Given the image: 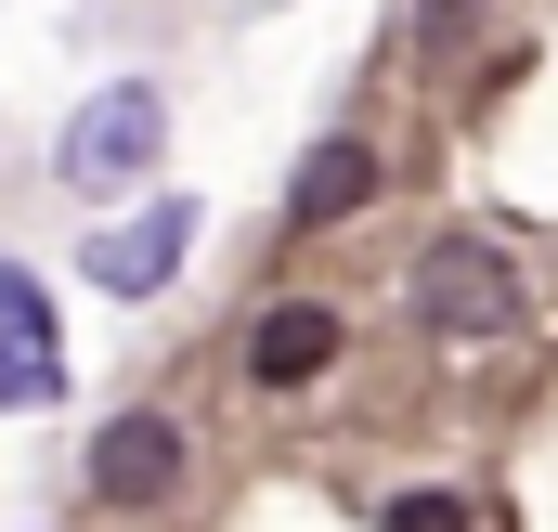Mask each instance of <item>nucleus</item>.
I'll return each instance as SVG.
<instances>
[{"mask_svg": "<svg viewBox=\"0 0 558 532\" xmlns=\"http://www.w3.org/2000/svg\"><path fill=\"white\" fill-rule=\"evenodd\" d=\"M403 299H416L428 338H454V351H494V338H520V261L494 247V234H441V247H416V273H403Z\"/></svg>", "mask_w": 558, "mask_h": 532, "instance_id": "f257e3e1", "label": "nucleus"}, {"mask_svg": "<svg viewBox=\"0 0 558 532\" xmlns=\"http://www.w3.org/2000/svg\"><path fill=\"white\" fill-rule=\"evenodd\" d=\"M169 156V105L143 92V78H118V92H92L78 118H65V143H52V169L78 182V195H118V182H143Z\"/></svg>", "mask_w": 558, "mask_h": 532, "instance_id": "f03ea898", "label": "nucleus"}, {"mask_svg": "<svg viewBox=\"0 0 558 532\" xmlns=\"http://www.w3.org/2000/svg\"><path fill=\"white\" fill-rule=\"evenodd\" d=\"M169 494H182V415H156V402H143V415H105V428H92V507H169Z\"/></svg>", "mask_w": 558, "mask_h": 532, "instance_id": "7ed1b4c3", "label": "nucleus"}, {"mask_svg": "<svg viewBox=\"0 0 558 532\" xmlns=\"http://www.w3.org/2000/svg\"><path fill=\"white\" fill-rule=\"evenodd\" d=\"M182 247H195V208L156 195V208H131V221H105V234L78 247V273H92L105 299H156V286L182 273Z\"/></svg>", "mask_w": 558, "mask_h": 532, "instance_id": "20e7f679", "label": "nucleus"}, {"mask_svg": "<svg viewBox=\"0 0 558 532\" xmlns=\"http://www.w3.org/2000/svg\"><path fill=\"white\" fill-rule=\"evenodd\" d=\"M338 364V312L325 299H274L260 325H247V377L260 390H299V377H325Z\"/></svg>", "mask_w": 558, "mask_h": 532, "instance_id": "39448f33", "label": "nucleus"}, {"mask_svg": "<svg viewBox=\"0 0 558 532\" xmlns=\"http://www.w3.org/2000/svg\"><path fill=\"white\" fill-rule=\"evenodd\" d=\"M364 195H377V156L338 131V143H312V156H299V195H286V208H299V234H325V221H351Z\"/></svg>", "mask_w": 558, "mask_h": 532, "instance_id": "423d86ee", "label": "nucleus"}, {"mask_svg": "<svg viewBox=\"0 0 558 532\" xmlns=\"http://www.w3.org/2000/svg\"><path fill=\"white\" fill-rule=\"evenodd\" d=\"M0 402H52V351H39V338L0 351Z\"/></svg>", "mask_w": 558, "mask_h": 532, "instance_id": "0eeeda50", "label": "nucleus"}, {"mask_svg": "<svg viewBox=\"0 0 558 532\" xmlns=\"http://www.w3.org/2000/svg\"><path fill=\"white\" fill-rule=\"evenodd\" d=\"M390 532H481V520H468V494H403Z\"/></svg>", "mask_w": 558, "mask_h": 532, "instance_id": "6e6552de", "label": "nucleus"}, {"mask_svg": "<svg viewBox=\"0 0 558 532\" xmlns=\"http://www.w3.org/2000/svg\"><path fill=\"white\" fill-rule=\"evenodd\" d=\"M416 39H428V52H454V39H481V0H416Z\"/></svg>", "mask_w": 558, "mask_h": 532, "instance_id": "1a4fd4ad", "label": "nucleus"}, {"mask_svg": "<svg viewBox=\"0 0 558 532\" xmlns=\"http://www.w3.org/2000/svg\"><path fill=\"white\" fill-rule=\"evenodd\" d=\"M0 338H39V286H26L13 261H0Z\"/></svg>", "mask_w": 558, "mask_h": 532, "instance_id": "9d476101", "label": "nucleus"}]
</instances>
